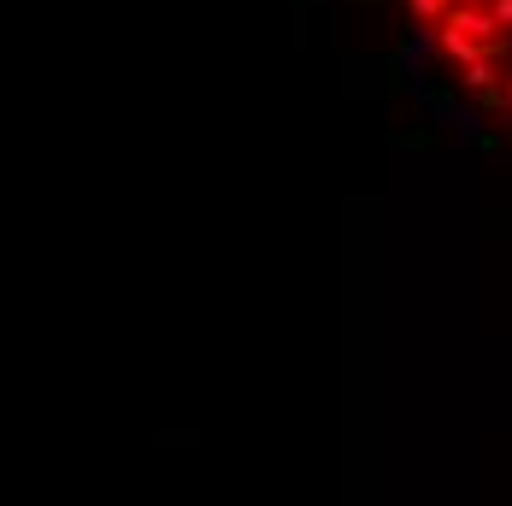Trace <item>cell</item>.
<instances>
[{"label": "cell", "instance_id": "obj_3", "mask_svg": "<svg viewBox=\"0 0 512 506\" xmlns=\"http://www.w3.org/2000/svg\"><path fill=\"white\" fill-rule=\"evenodd\" d=\"M442 48H448V59H460V65H471L477 53H489V48H477L471 36H460V30H442Z\"/></svg>", "mask_w": 512, "mask_h": 506}, {"label": "cell", "instance_id": "obj_5", "mask_svg": "<svg viewBox=\"0 0 512 506\" xmlns=\"http://www.w3.org/2000/svg\"><path fill=\"white\" fill-rule=\"evenodd\" d=\"M412 12L418 18H436V12H448V0H412Z\"/></svg>", "mask_w": 512, "mask_h": 506}, {"label": "cell", "instance_id": "obj_7", "mask_svg": "<svg viewBox=\"0 0 512 506\" xmlns=\"http://www.w3.org/2000/svg\"><path fill=\"white\" fill-rule=\"evenodd\" d=\"M454 6H471V0H454Z\"/></svg>", "mask_w": 512, "mask_h": 506}, {"label": "cell", "instance_id": "obj_6", "mask_svg": "<svg viewBox=\"0 0 512 506\" xmlns=\"http://www.w3.org/2000/svg\"><path fill=\"white\" fill-rule=\"evenodd\" d=\"M501 106H512V83H507V89H501Z\"/></svg>", "mask_w": 512, "mask_h": 506}, {"label": "cell", "instance_id": "obj_4", "mask_svg": "<svg viewBox=\"0 0 512 506\" xmlns=\"http://www.w3.org/2000/svg\"><path fill=\"white\" fill-rule=\"evenodd\" d=\"M489 18H495V30H507V24H512V0H495V6H489Z\"/></svg>", "mask_w": 512, "mask_h": 506}, {"label": "cell", "instance_id": "obj_2", "mask_svg": "<svg viewBox=\"0 0 512 506\" xmlns=\"http://www.w3.org/2000/svg\"><path fill=\"white\" fill-rule=\"evenodd\" d=\"M460 89H495V53H477L471 65H460Z\"/></svg>", "mask_w": 512, "mask_h": 506}, {"label": "cell", "instance_id": "obj_1", "mask_svg": "<svg viewBox=\"0 0 512 506\" xmlns=\"http://www.w3.org/2000/svg\"><path fill=\"white\" fill-rule=\"evenodd\" d=\"M448 30H460L477 48L495 53V18H489V6H454V12H448Z\"/></svg>", "mask_w": 512, "mask_h": 506}]
</instances>
